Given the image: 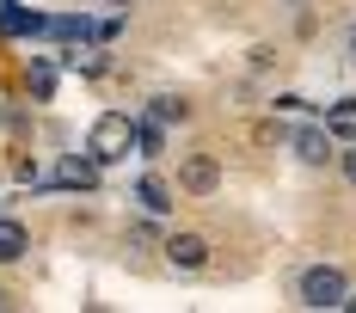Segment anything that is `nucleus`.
Returning a JSON list of instances; mask_svg holds the SVG:
<instances>
[{
    "label": "nucleus",
    "mask_w": 356,
    "mask_h": 313,
    "mask_svg": "<svg viewBox=\"0 0 356 313\" xmlns=\"http://www.w3.org/2000/svg\"><path fill=\"white\" fill-rule=\"evenodd\" d=\"M166 264H172V271H203V264H209V240H203V234H172V240H166Z\"/></svg>",
    "instance_id": "obj_4"
},
{
    "label": "nucleus",
    "mask_w": 356,
    "mask_h": 313,
    "mask_svg": "<svg viewBox=\"0 0 356 313\" xmlns=\"http://www.w3.org/2000/svg\"><path fill=\"white\" fill-rule=\"evenodd\" d=\"M129 147H136V117H129V111H105V117L92 123V136H86V154H92L99 166L123 160Z\"/></svg>",
    "instance_id": "obj_1"
},
{
    "label": "nucleus",
    "mask_w": 356,
    "mask_h": 313,
    "mask_svg": "<svg viewBox=\"0 0 356 313\" xmlns=\"http://www.w3.org/2000/svg\"><path fill=\"white\" fill-rule=\"evenodd\" d=\"M56 184H80V191H92V184H99V160H68Z\"/></svg>",
    "instance_id": "obj_10"
},
{
    "label": "nucleus",
    "mask_w": 356,
    "mask_h": 313,
    "mask_svg": "<svg viewBox=\"0 0 356 313\" xmlns=\"http://www.w3.org/2000/svg\"><path fill=\"white\" fill-rule=\"evenodd\" d=\"M295 295H301V307H338L344 295H350V282L338 264H307L301 282H295Z\"/></svg>",
    "instance_id": "obj_2"
},
{
    "label": "nucleus",
    "mask_w": 356,
    "mask_h": 313,
    "mask_svg": "<svg viewBox=\"0 0 356 313\" xmlns=\"http://www.w3.org/2000/svg\"><path fill=\"white\" fill-rule=\"evenodd\" d=\"M338 307H344V313H356V295H344V301H338Z\"/></svg>",
    "instance_id": "obj_17"
},
{
    "label": "nucleus",
    "mask_w": 356,
    "mask_h": 313,
    "mask_svg": "<svg viewBox=\"0 0 356 313\" xmlns=\"http://www.w3.org/2000/svg\"><path fill=\"white\" fill-rule=\"evenodd\" d=\"M136 147H142L147 160H160V147H166V136H160V123L147 117V123H136Z\"/></svg>",
    "instance_id": "obj_14"
},
{
    "label": "nucleus",
    "mask_w": 356,
    "mask_h": 313,
    "mask_svg": "<svg viewBox=\"0 0 356 313\" xmlns=\"http://www.w3.org/2000/svg\"><path fill=\"white\" fill-rule=\"evenodd\" d=\"M215 184H221V160L215 154H184L178 160V191L184 197H209Z\"/></svg>",
    "instance_id": "obj_3"
},
{
    "label": "nucleus",
    "mask_w": 356,
    "mask_h": 313,
    "mask_svg": "<svg viewBox=\"0 0 356 313\" xmlns=\"http://www.w3.org/2000/svg\"><path fill=\"white\" fill-rule=\"evenodd\" d=\"M49 19L31 13V6H0V37H43Z\"/></svg>",
    "instance_id": "obj_6"
},
{
    "label": "nucleus",
    "mask_w": 356,
    "mask_h": 313,
    "mask_svg": "<svg viewBox=\"0 0 356 313\" xmlns=\"http://www.w3.org/2000/svg\"><path fill=\"white\" fill-rule=\"evenodd\" d=\"M111 6H129V0H111Z\"/></svg>",
    "instance_id": "obj_18"
},
{
    "label": "nucleus",
    "mask_w": 356,
    "mask_h": 313,
    "mask_svg": "<svg viewBox=\"0 0 356 313\" xmlns=\"http://www.w3.org/2000/svg\"><path fill=\"white\" fill-rule=\"evenodd\" d=\"M289 147H295L307 166H325V160H332V129H325V123H301V129L289 136Z\"/></svg>",
    "instance_id": "obj_5"
},
{
    "label": "nucleus",
    "mask_w": 356,
    "mask_h": 313,
    "mask_svg": "<svg viewBox=\"0 0 356 313\" xmlns=\"http://www.w3.org/2000/svg\"><path fill=\"white\" fill-rule=\"evenodd\" d=\"M25 86H31V99L43 104L49 93H56V68H49V62H31V74H25Z\"/></svg>",
    "instance_id": "obj_12"
},
{
    "label": "nucleus",
    "mask_w": 356,
    "mask_h": 313,
    "mask_svg": "<svg viewBox=\"0 0 356 313\" xmlns=\"http://www.w3.org/2000/svg\"><path fill=\"white\" fill-rule=\"evenodd\" d=\"M344 178H350V184H356V147H350V154H344Z\"/></svg>",
    "instance_id": "obj_15"
},
{
    "label": "nucleus",
    "mask_w": 356,
    "mask_h": 313,
    "mask_svg": "<svg viewBox=\"0 0 356 313\" xmlns=\"http://www.w3.org/2000/svg\"><path fill=\"white\" fill-rule=\"evenodd\" d=\"M136 203H142L147 215H166V209H172V191H166L160 178H142V184H136Z\"/></svg>",
    "instance_id": "obj_9"
},
{
    "label": "nucleus",
    "mask_w": 356,
    "mask_h": 313,
    "mask_svg": "<svg viewBox=\"0 0 356 313\" xmlns=\"http://www.w3.org/2000/svg\"><path fill=\"white\" fill-rule=\"evenodd\" d=\"M325 129H332V141H356V99L332 104V111H325Z\"/></svg>",
    "instance_id": "obj_8"
},
{
    "label": "nucleus",
    "mask_w": 356,
    "mask_h": 313,
    "mask_svg": "<svg viewBox=\"0 0 356 313\" xmlns=\"http://www.w3.org/2000/svg\"><path fill=\"white\" fill-rule=\"evenodd\" d=\"M49 37H62V43H86V37H99V25H86V19H49Z\"/></svg>",
    "instance_id": "obj_13"
},
{
    "label": "nucleus",
    "mask_w": 356,
    "mask_h": 313,
    "mask_svg": "<svg viewBox=\"0 0 356 313\" xmlns=\"http://www.w3.org/2000/svg\"><path fill=\"white\" fill-rule=\"evenodd\" d=\"M25 252H31V227H25V221H6V215H0V264H19Z\"/></svg>",
    "instance_id": "obj_7"
},
{
    "label": "nucleus",
    "mask_w": 356,
    "mask_h": 313,
    "mask_svg": "<svg viewBox=\"0 0 356 313\" xmlns=\"http://www.w3.org/2000/svg\"><path fill=\"white\" fill-rule=\"evenodd\" d=\"M147 104H154V123H184L191 117V104L172 99V93H160V99H147Z\"/></svg>",
    "instance_id": "obj_11"
},
{
    "label": "nucleus",
    "mask_w": 356,
    "mask_h": 313,
    "mask_svg": "<svg viewBox=\"0 0 356 313\" xmlns=\"http://www.w3.org/2000/svg\"><path fill=\"white\" fill-rule=\"evenodd\" d=\"M344 49H350V62H356V25H350V37H344Z\"/></svg>",
    "instance_id": "obj_16"
}]
</instances>
